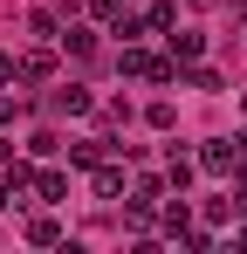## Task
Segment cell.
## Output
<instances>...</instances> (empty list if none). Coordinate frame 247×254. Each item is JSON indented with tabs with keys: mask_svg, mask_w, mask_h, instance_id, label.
<instances>
[{
	"mask_svg": "<svg viewBox=\"0 0 247 254\" xmlns=\"http://www.w3.org/2000/svg\"><path fill=\"white\" fill-rule=\"evenodd\" d=\"M117 69L137 76V83H179V62H172V55H151V48H137V42H124Z\"/></svg>",
	"mask_w": 247,
	"mask_h": 254,
	"instance_id": "cell-1",
	"label": "cell"
},
{
	"mask_svg": "<svg viewBox=\"0 0 247 254\" xmlns=\"http://www.w3.org/2000/svg\"><path fill=\"white\" fill-rule=\"evenodd\" d=\"M234 165H241V144H234V137H206V144H199V172L234 179Z\"/></svg>",
	"mask_w": 247,
	"mask_h": 254,
	"instance_id": "cell-2",
	"label": "cell"
},
{
	"mask_svg": "<svg viewBox=\"0 0 247 254\" xmlns=\"http://www.w3.org/2000/svg\"><path fill=\"white\" fill-rule=\"evenodd\" d=\"M89 192H96V199H124V192H130V172H124L117 158H96V165H89Z\"/></svg>",
	"mask_w": 247,
	"mask_h": 254,
	"instance_id": "cell-3",
	"label": "cell"
},
{
	"mask_svg": "<svg viewBox=\"0 0 247 254\" xmlns=\"http://www.w3.org/2000/svg\"><path fill=\"white\" fill-rule=\"evenodd\" d=\"M48 76H55V55H48V48L14 55V83H48Z\"/></svg>",
	"mask_w": 247,
	"mask_h": 254,
	"instance_id": "cell-4",
	"label": "cell"
},
{
	"mask_svg": "<svg viewBox=\"0 0 247 254\" xmlns=\"http://www.w3.org/2000/svg\"><path fill=\"white\" fill-rule=\"evenodd\" d=\"M48 110H55V117H89V110H96V96H89L82 83H69V89H55V96H48Z\"/></svg>",
	"mask_w": 247,
	"mask_h": 254,
	"instance_id": "cell-5",
	"label": "cell"
},
{
	"mask_svg": "<svg viewBox=\"0 0 247 254\" xmlns=\"http://www.w3.org/2000/svg\"><path fill=\"white\" fill-rule=\"evenodd\" d=\"M165 42H172V62H179V69H185V62H199V55H206V35H199V28H172Z\"/></svg>",
	"mask_w": 247,
	"mask_h": 254,
	"instance_id": "cell-6",
	"label": "cell"
},
{
	"mask_svg": "<svg viewBox=\"0 0 247 254\" xmlns=\"http://www.w3.org/2000/svg\"><path fill=\"white\" fill-rule=\"evenodd\" d=\"M117 151V137H76L69 144V165H96V158H110Z\"/></svg>",
	"mask_w": 247,
	"mask_h": 254,
	"instance_id": "cell-7",
	"label": "cell"
},
{
	"mask_svg": "<svg viewBox=\"0 0 247 254\" xmlns=\"http://www.w3.org/2000/svg\"><path fill=\"white\" fill-rule=\"evenodd\" d=\"M28 192H35L41 206H55V199H69V172H35V186H28Z\"/></svg>",
	"mask_w": 247,
	"mask_h": 254,
	"instance_id": "cell-8",
	"label": "cell"
},
{
	"mask_svg": "<svg viewBox=\"0 0 247 254\" xmlns=\"http://www.w3.org/2000/svg\"><path fill=\"white\" fill-rule=\"evenodd\" d=\"M137 21H144V35H172V28H179V7H172V0H151Z\"/></svg>",
	"mask_w": 247,
	"mask_h": 254,
	"instance_id": "cell-9",
	"label": "cell"
},
{
	"mask_svg": "<svg viewBox=\"0 0 247 254\" xmlns=\"http://www.w3.org/2000/svg\"><path fill=\"white\" fill-rule=\"evenodd\" d=\"M165 234H172V241H185V234H192V206H185V192H179V199H165Z\"/></svg>",
	"mask_w": 247,
	"mask_h": 254,
	"instance_id": "cell-10",
	"label": "cell"
},
{
	"mask_svg": "<svg viewBox=\"0 0 247 254\" xmlns=\"http://www.w3.org/2000/svg\"><path fill=\"white\" fill-rule=\"evenodd\" d=\"M192 172H199V158L172 151V165H165V186H172V192H185V186H192Z\"/></svg>",
	"mask_w": 247,
	"mask_h": 254,
	"instance_id": "cell-11",
	"label": "cell"
},
{
	"mask_svg": "<svg viewBox=\"0 0 247 254\" xmlns=\"http://www.w3.org/2000/svg\"><path fill=\"white\" fill-rule=\"evenodd\" d=\"M28 241H35V248H62V220L35 213V220H28Z\"/></svg>",
	"mask_w": 247,
	"mask_h": 254,
	"instance_id": "cell-12",
	"label": "cell"
},
{
	"mask_svg": "<svg viewBox=\"0 0 247 254\" xmlns=\"http://www.w3.org/2000/svg\"><path fill=\"white\" fill-rule=\"evenodd\" d=\"M199 220H206V234H220L227 220L241 227V213H234V199H206V206H199Z\"/></svg>",
	"mask_w": 247,
	"mask_h": 254,
	"instance_id": "cell-13",
	"label": "cell"
},
{
	"mask_svg": "<svg viewBox=\"0 0 247 254\" xmlns=\"http://www.w3.org/2000/svg\"><path fill=\"white\" fill-rule=\"evenodd\" d=\"M179 83H185V89H220V69H206V62H185V69H179Z\"/></svg>",
	"mask_w": 247,
	"mask_h": 254,
	"instance_id": "cell-14",
	"label": "cell"
},
{
	"mask_svg": "<svg viewBox=\"0 0 247 254\" xmlns=\"http://www.w3.org/2000/svg\"><path fill=\"white\" fill-rule=\"evenodd\" d=\"M62 42H69V55H76V62H89V55H96V28H69Z\"/></svg>",
	"mask_w": 247,
	"mask_h": 254,
	"instance_id": "cell-15",
	"label": "cell"
},
{
	"mask_svg": "<svg viewBox=\"0 0 247 254\" xmlns=\"http://www.w3.org/2000/svg\"><path fill=\"white\" fill-rule=\"evenodd\" d=\"M89 14H96L103 28H117V21H124V14H130V7H124V0H89Z\"/></svg>",
	"mask_w": 247,
	"mask_h": 254,
	"instance_id": "cell-16",
	"label": "cell"
},
{
	"mask_svg": "<svg viewBox=\"0 0 247 254\" xmlns=\"http://www.w3.org/2000/svg\"><path fill=\"white\" fill-rule=\"evenodd\" d=\"M55 28H62V14H48V7H35V14H28V35H41V42H48Z\"/></svg>",
	"mask_w": 247,
	"mask_h": 254,
	"instance_id": "cell-17",
	"label": "cell"
},
{
	"mask_svg": "<svg viewBox=\"0 0 247 254\" xmlns=\"http://www.w3.org/2000/svg\"><path fill=\"white\" fill-rule=\"evenodd\" d=\"M55 151H62L55 130H35V137H28V158H55Z\"/></svg>",
	"mask_w": 247,
	"mask_h": 254,
	"instance_id": "cell-18",
	"label": "cell"
},
{
	"mask_svg": "<svg viewBox=\"0 0 247 254\" xmlns=\"http://www.w3.org/2000/svg\"><path fill=\"white\" fill-rule=\"evenodd\" d=\"M172 117H179V110H172L165 96H158V103H144V124H151V130H172Z\"/></svg>",
	"mask_w": 247,
	"mask_h": 254,
	"instance_id": "cell-19",
	"label": "cell"
},
{
	"mask_svg": "<svg viewBox=\"0 0 247 254\" xmlns=\"http://www.w3.org/2000/svg\"><path fill=\"white\" fill-rule=\"evenodd\" d=\"M21 124V96H0V130H14Z\"/></svg>",
	"mask_w": 247,
	"mask_h": 254,
	"instance_id": "cell-20",
	"label": "cell"
},
{
	"mask_svg": "<svg viewBox=\"0 0 247 254\" xmlns=\"http://www.w3.org/2000/svg\"><path fill=\"white\" fill-rule=\"evenodd\" d=\"M234 213L247 220V172H241V186H234Z\"/></svg>",
	"mask_w": 247,
	"mask_h": 254,
	"instance_id": "cell-21",
	"label": "cell"
},
{
	"mask_svg": "<svg viewBox=\"0 0 247 254\" xmlns=\"http://www.w3.org/2000/svg\"><path fill=\"white\" fill-rule=\"evenodd\" d=\"M14 199H21V192H14V186H7V179H0V213H7V206H14Z\"/></svg>",
	"mask_w": 247,
	"mask_h": 254,
	"instance_id": "cell-22",
	"label": "cell"
},
{
	"mask_svg": "<svg viewBox=\"0 0 247 254\" xmlns=\"http://www.w3.org/2000/svg\"><path fill=\"white\" fill-rule=\"evenodd\" d=\"M0 165H14V144H7V130H0Z\"/></svg>",
	"mask_w": 247,
	"mask_h": 254,
	"instance_id": "cell-23",
	"label": "cell"
},
{
	"mask_svg": "<svg viewBox=\"0 0 247 254\" xmlns=\"http://www.w3.org/2000/svg\"><path fill=\"white\" fill-rule=\"evenodd\" d=\"M0 83H14V55H0Z\"/></svg>",
	"mask_w": 247,
	"mask_h": 254,
	"instance_id": "cell-24",
	"label": "cell"
},
{
	"mask_svg": "<svg viewBox=\"0 0 247 254\" xmlns=\"http://www.w3.org/2000/svg\"><path fill=\"white\" fill-rule=\"evenodd\" d=\"M234 14H241V28H247V0H234Z\"/></svg>",
	"mask_w": 247,
	"mask_h": 254,
	"instance_id": "cell-25",
	"label": "cell"
},
{
	"mask_svg": "<svg viewBox=\"0 0 247 254\" xmlns=\"http://www.w3.org/2000/svg\"><path fill=\"white\" fill-rule=\"evenodd\" d=\"M192 7H220V0H192Z\"/></svg>",
	"mask_w": 247,
	"mask_h": 254,
	"instance_id": "cell-26",
	"label": "cell"
}]
</instances>
